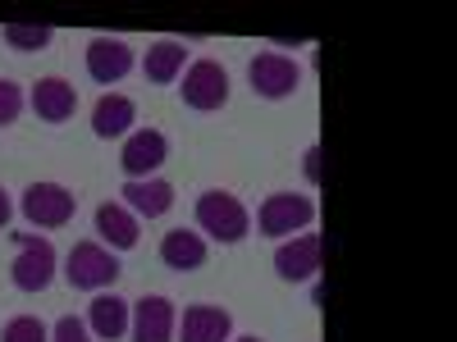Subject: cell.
Returning a JSON list of instances; mask_svg holds the SVG:
<instances>
[{
	"mask_svg": "<svg viewBox=\"0 0 457 342\" xmlns=\"http://www.w3.org/2000/svg\"><path fill=\"white\" fill-rule=\"evenodd\" d=\"M197 228H202L206 238L234 247V242L247 238L252 215H247V206H243L234 192H220V187H211V192L197 197Z\"/></svg>",
	"mask_w": 457,
	"mask_h": 342,
	"instance_id": "cell-1",
	"label": "cell"
},
{
	"mask_svg": "<svg viewBox=\"0 0 457 342\" xmlns=\"http://www.w3.org/2000/svg\"><path fill=\"white\" fill-rule=\"evenodd\" d=\"M64 279L79 292H105L120 279V256L101 242H73V251L64 260Z\"/></svg>",
	"mask_w": 457,
	"mask_h": 342,
	"instance_id": "cell-2",
	"label": "cell"
},
{
	"mask_svg": "<svg viewBox=\"0 0 457 342\" xmlns=\"http://www.w3.org/2000/svg\"><path fill=\"white\" fill-rule=\"evenodd\" d=\"M312 219H316V201L297 197V192H275L256 210V228L265 238H297V233L312 228Z\"/></svg>",
	"mask_w": 457,
	"mask_h": 342,
	"instance_id": "cell-3",
	"label": "cell"
},
{
	"mask_svg": "<svg viewBox=\"0 0 457 342\" xmlns=\"http://www.w3.org/2000/svg\"><path fill=\"white\" fill-rule=\"evenodd\" d=\"M14 265H10V279L19 292H46L55 283V247L46 238H32V233H14Z\"/></svg>",
	"mask_w": 457,
	"mask_h": 342,
	"instance_id": "cell-4",
	"label": "cell"
},
{
	"mask_svg": "<svg viewBox=\"0 0 457 342\" xmlns=\"http://www.w3.org/2000/svg\"><path fill=\"white\" fill-rule=\"evenodd\" d=\"M19 210L32 228H64L79 215V197L64 183H28V192L19 197Z\"/></svg>",
	"mask_w": 457,
	"mask_h": 342,
	"instance_id": "cell-5",
	"label": "cell"
},
{
	"mask_svg": "<svg viewBox=\"0 0 457 342\" xmlns=\"http://www.w3.org/2000/svg\"><path fill=\"white\" fill-rule=\"evenodd\" d=\"M179 92H183V105L187 110H202V114L224 110L228 105V73L215 60H197V64L183 69V87Z\"/></svg>",
	"mask_w": 457,
	"mask_h": 342,
	"instance_id": "cell-6",
	"label": "cell"
},
{
	"mask_svg": "<svg viewBox=\"0 0 457 342\" xmlns=\"http://www.w3.org/2000/svg\"><path fill=\"white\" fill-rule=\"evenodd\" d=\"M247 78H252V92L265 96V101H288L297 87H302V69L279 55V51H261L252 64H247Z\"/></svg>",
	"mask_w": 457,
	"mask_h": 342,
	"instance_id": "cell-7",
	"label": "cell"
},
{
	"mask_svg": "<svg viewBox=\"0 0 457 342\" xmlns=\"http://www.w3.org/2000/svg\"><path fill=\"white\" fill-rule=\"evenodd\" d=\"M174 329H179V311L170 297L151 292V297L133 301V315H129L133 342H174Z\"/></svg>",
	"mask_w": 457,
	"mask_h": 342,
	"instance_id": "cell-8",
	"label": "cell"
},
{
	"mask_svg": "<svg viewBox=\"0 0 457 342\" xmlns=\"http://www.w3.org/2000/svg\"><path fill=\"white\" fill-rule=\"evenodd\" d=\"M165 156H170L165 133H156V128H137V133L124 137L120 165H124L129 178H156V169L165 165Z\"/></svg>",
	"mask_w": 457,
	"mask_h": 342,
	"instance_id": "cell-9",
	"label": "cell"
},
{
	"mask_svg": "<svg viewBox=\"0 0 457 342\" xmlns=\"http://www.w3.org/2000/svg\"><path fill=\"white\" fill-rule=\"evenodd\" d=\"M320 270V238L316 233H297V238H284L279 251H275V274L284 283H312Z\"/></svg>",
	"mask_w": 457,
	"mask_h": 342,
	"instance_id": "cell-10",
	"label": "cell"
},
{
	"mask_svg": "<svg viewBox=\"0 0 457 342\" xmlns=\"http://www.w3.org/2000/svg\"><path fill=\"white\" fill-rule=\"evenodd\" d=\"M133 46L124 42V37H92V46H87V73H92V83L110 87V83H120L133 73Z\"/></svg>",
	"mask_w": 457,
	"mask_h": 342,
	"instance_id": "cell-11",
	"label": "cell"
},
{
	"mask_svg": "<svg viewBox=\"0 0 457 342\" xmlns=\"http://www.w3.org/2000/svg\"><path fill=\"white\" fill-rule=\"evenodd\" d=\"M174 338L179 342H228L234 338V315L224 306H211V301H197V306L183 311Z\"/></svg>",
	"mask_w": 457,
	"mask_h": 342,
	"instance_id": "cell-12",
	"label": "cell"
},
{
	"mask_svg": "<svg viewBox=\"0 0 457 342\" xmlns=\"http://www.w3.org/2000/svg\"><path fill=\"white\" fill-rule=\"evenodd\" d=\"M32 110H37V119L42 124H69L73 119V110H79V92H73V83H64V78H37V87H32Z\"/></svg>",
	"mask_w": 457,
	"mask_h": 342,
	"instance_id": "cell-13",
	"label": "cell"
},
{
	"mask_svg": "<svg viewBox=\"0 0 457 342\" xmlns=\"http://www.w3.org/2000/svg\"><path fill=\"white\" fill-rule=\"evenodd\" d=\"M96 233H101V247H110V251H133L142 228L124 201H105V206H96Z\"/></svg>",
	"mask_w": 457,
	"mask_h": 342,
	"instance_id": "cell-14",
	"label": "cell"
},
{
	"mask_svg": "<svg viewBox=\"0 0 457 342\" xmlns=\"http://www.w3.org/2000/svg\"><path fill=\"white\" fill-rule=\"evenodd\" d=\"M120 197H124V206H129L137 219H161V215H170V206H174V187H170L165 178H129Z\"/></svg>",
	"mask_w": 457,
	"mask_h": 342,
	"instance_id": "cell-15",
	"label": "cell"
},
{
	"mask_svg": "<svg viewBox=\"0 0 457 342\" xmlns=\"http://www.w3.org/2000/svg\"><path fill=\"white\" fill-rule=\"evenodd\" d=\"M161 260L165 270H179V274H193L206 265V238L193 233V228H170L161 238Z\"/></svg>",
	"mask_w": 457,
	"mask_h": 342,
	"instance_id": "cell-16",
	"label": "cell"
},
{
	"mask_svg": "<svg viewBox=\"0 0 457 342\" xmlns=\"http://www.w3.org/2000/svg\"><path fill=\"white\" fill-rule=\"evenodd\" d=\"M129 315H133V301L114 297V292H96L92 306H87V329H92V338L114 342V338L129 333Z\"/></svg>",
	"mask_w": 457,
	"mask_h": 342,
	"instance_id": "cell-17",
	"label": "cell"
},
{
	"mask_svg": "<svg viewBox=\"0 0 457 342\" xmlns=\"http://www.w3.org/2000/svg\"><path fill=\"white\" fill-rule=\"evenodd\" d=\"M133 119H137V105H133L129 96H101L96 110H92V133H96L101 142H110V137H129Z\"/></svg>",
	"mask_w": 457,
	"mask_h": 342,
	"instance_id": "cell-18",
	"label": "cell"
},
{
	"mask_svg": "<svg viewBox=\"0 0 457 342\" xmlns=\"http://www.w3.org/2000/svg\"><path fill=\"white\" fill-rule=\"evenodd\" d=\"M183 64H187V46L183 42H174V37H165V42H156L146 51V60H142V73L151 83H174V78H183Z\"/></svg>",
	"mask_w": 457,
	"mask_h": 342,
	"instance_id": "cell-19",
	"label": "cell"
},
{
	"mask_svg": "<svg viewBox=\"0 0 457 342\" xmlns=\"http://www.w3.org/2000/svg\"><path fill=\"white\" fill-rule=\"evenodd\" d=\"M55 28L51 23H5V42L10 51H46Z\"/></svg>",
	"mask_w": 457,
	"mask_h": 342,
	"instance_id": "cell-20",
	"label": "cell"
},
{
	"mask_svg": "<svg viewBox=\"0 0 457 342\" xmlns=\"http://www.w3.org/2000/svg\"><path fill=\"white\" fill-rule=\"evenodd\" d=\"M0 342H51V329L37 315H14L5 329H0Z\"/></svg>",
	"mask_w": 457,
	"mask_h": 342,
	"instance_id": "cell-21",
	"label": "cell"
},
{
	"mask_svg": "<svg viewBox=\"0 0 457 342\" xmlns=\"http://www.w3.org/2000/svg\"><path fill=\"white\" fill-rule=\"evenodd\" d=\"M23 114V87L14 78H0V128H10Z\"/></svg>",
	"mask_w": 457,
	"mask_h": 342,
	"instance_id": "cell-22",
	"label": "cell"
},
{
	"mask_svg": "<svg viewBox=\"0 0 457 342\" xmlns=\"http://www.w3.org/2000/svg\"><path fill=\"white\" fill-rule=\"evenodd\" d=\"M51 342H92V329H87L83 320L64 315V320H55V329H51Z\"/></svg>",
	"mask_w": 457,
	"mask_h": 342,
	"instance_id": "cell-23",
	"label": "cell"
},
{
	"mask_svg": "<svg viewBox=\"0 0 457 342\" xmlns=\"http://www.w3.org/2000/svg\"><path fill=\"white\" fill-rule=\"evenodd\" d=\"M302 169H307L312 183L320 178V146H307V156H302Z\"/></svg>",
	"mask_w": 457,
	"mask_h": 342,
	"instance_id": "cell-24",
	"label": "cell"
},
{
	"mask_svg": "<svg viewBox=\"0 0 457 342\" xmlns=\"http://www.w3.org/2000/svg\"><path fill=\"white\" fill-rule=\"evenodd\" d=\"M14 219V201H10V192H5V187H0V228H5Z\"/></svg>",
	"mask_w": 457,
	"mask_h": 342,
	"instance_id": "cell-25",
	"label": "cell"
},
{
	"mask_svg": "<svg viewBox=\"0 0 457 342\" xmlns=\"http://www.w3.org/2000/svg\"><path fill=\"white\" fill-rule=\"evenodd\" d=\"M228 342H265V338H256V333H243V338H228Z\"/></svg>",
	"mask_w": 457,
	"mask_h": 342,
	"instance_id": "cell-26",
	"label": "cell"
}]
</instances>
